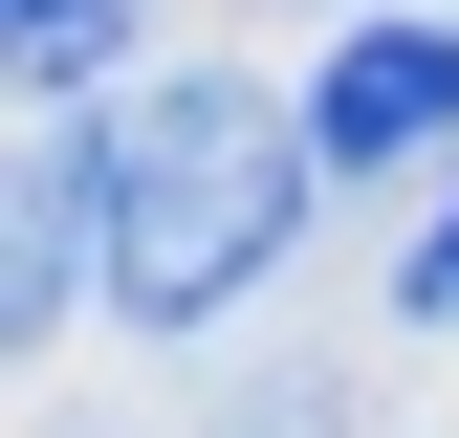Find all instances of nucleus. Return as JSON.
I'll return each instance as SVG.
<instances>
[{
  "instance_id": "1",
  "label": "nucleus",
  "mask_w": 459,
  "mask_h": 438,
  "mask_svg": "<svg viewBox=\"0 0 459 438\" xmlns=\"http://www.w3.org/2000/svg\"><path fill=\"white\" fill-rule=\"evenodd\" d=\"M307 197H328L307 110H263V88L176 66L153 110H109V307H132V328H197V307H241L263 263L307 241Z\"/></svg>"
},
{
  "instance_id": "2",
  "label": "nucleus",
  "mask_w": 459,
  "mask_h": 438,
  "mask_svg": "<svg viewBox=\"0 0 459 438\" xmlns=\"http://www.w3.org/2000/svg\"><path fill=\"white\" fill-rule=\"evenodd\" d=\"M437 132H459V22H437V0H416V22H351L307 66V153H328V176H394V153H437Z\"/></svg>"
},
{
  "instance_id": "3",
  "label": "nucleus",
  "mask_w": 459,
  "mask_h": 438,
  "mask_svg": "<svg viewBox=\"0 0 459 438\" xmlns=\"http://www.w3.org/2000/svg\"><path fill=\"white\" fill-rule=\"evenodd\" d=\"M109 285V110H44L22 132V241H0V307H22V351Z\"/></svg>"
},
{
  "instance_id": "4",
  "label": "nucleus",
  "mask_w": 459,
  "mask_h": 438,
  "mask_svg": "<svg viewBox=\"0 0 459 438\" xmlns=\"http://www.w3.org/2000/svg\"><path fill=\"white\" fill-rule=\"evenodd\" d=\"M0 22H22V88H44V110L109 88V0H0Z\"/></svg>"
},
{
  "instance_id": "5",
  "label": "nucleus",
  "mask_w": 459,
  "mask_h": 438,
  "mask_svg": "<svg viewBox=\"0 0 459 438\" xmlns=\"http://www.w3.org/2000/svg\"><path fill=\"white\" fill-rule=\"evenodd\" d=\"M394 307H416V328H459V197H437V241L394 263Z\"/></svg>"
}]
</instances>
